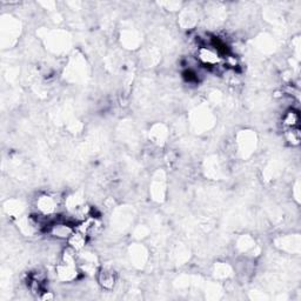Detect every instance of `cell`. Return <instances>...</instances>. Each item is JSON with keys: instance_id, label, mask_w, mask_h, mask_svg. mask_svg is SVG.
I'll use <instances>...</instances> for the list:
<instances>
[{"instance_id": "obj_1", "label": "cell", "mask_w": 301, "mask_h": 301, "mask_svg": "<svg viewBox=\"0 0 301 301\" xmlns=\"http://www.w3.org/2000/svg\"><path fill=\"white\" fill-rule=\"evenodd\" d=\"M198 58L207 66H217L221 60V56L212 46L201 47L198 51Z\"/></svg>"}, {"instance_id": "obj_2", "label": "cell", "mask_w": 301, "mask_h": 301, "mask_svg": "<svg viewBox=\"0 0 301 301\" xmlns=\"http://www.w3.org/2000/svg\"><path fill=\"white\" fill-rule=\"evenodd\" d=\"M56 273H58V277L60 280L72 281L75 279L76 274H78V265L60 261L59 265L56 266Z\"/></svg>"}, {"instance_id": "obj_3", "label": "cell", "mask_w": 301, "mask_h": 301, "mask_svg": "<svg viewBox=\"0 0 301 301\" xmlns=\"http://www.w3.org/2000/svg\"><path fill=\"white\" fill-rule=\"evenodd\" d=\"M75 231V228H73L70 224L67 223H56L51 225L50 227V233L53 237L58 238V239H70L71 235L73 234V232Z\"/></svg>"}, {"instance_id": "obj_4", "label": "cell", "mask_w": 301, "mask_h": 301, "mask_svg": "<svg viewBox=\"0 0 301 301\" xmlns=\"http://www.w3.org/2000/svg\"><path fill=\"white\" fill-rule=\"evenodd\" d=\"M37 206H38L39 212H40L44 217H47V215L52 214V213L56 211V201L55 200V198L50 197V195H44V197H40L38 199Z\"/></svg>"}, {"instance_id": "obj_5", "label": "cell", "mask_w": 301, "mask_h": 301, "mask_svg": "<svg viewBox=\"0 0 301 301\" xmlns=\"http://www.w3.org/2000/svg\"><path fill=\"white\" fill-rule=\"evenodd\" d=\"M87 235L84 234V233L78 231V229H75V232H73V234L71 235L70 239H69V245L71 247H73V248L75 249V251H81L82 248H84L85 245H86V241H87Z\"/></svg>"}, {"instance_id": "obj_6", "label": "cell", "mask_w": 301, "mask_h": 301, "mask_svg": "<svg viewBox=\"0 0 301 301\" xmlns=\"http://www.w3.org/2000/svg\"><path fill=\"white\" fill-rule=\"evenodd\" d=\"M99 281H100V285L104 288L111 289L113 288L115 283V273L110 268H105L104 271L100 272L99 274Z\"/></svg>"}, {"instance_id": "obj_7", "label": "cell", "mask_w": 301, "mask_h": 301, "mask_svg": "<svg viewBox=\"0 0 301 301\" xmlns=\"http://www.w3.org/2000/svg\"><path fill=\"white\" fill-rule=\"evenodd\" d=\"M298 124H299V113L298 112L289 111L283 116V125L287 127V130L295 129V127H298Z\"/></svg>"}, {"instance_id": "obj_8", "label": "cell", "mask_w": 301, "mask_h": 301, "mask_svg": "<svg viewBox=\"0 0 301 301\" xmlns=\"http://www.w3.org/2000/svg\"><path fill=\"white\" fill-rule=\"evenodd\" d=\"M286 137H287L288 141L292 145H299V143H300L299 129H298V127H295V129L287 130V132H286Z\"/></svg>"}]
</instances>
